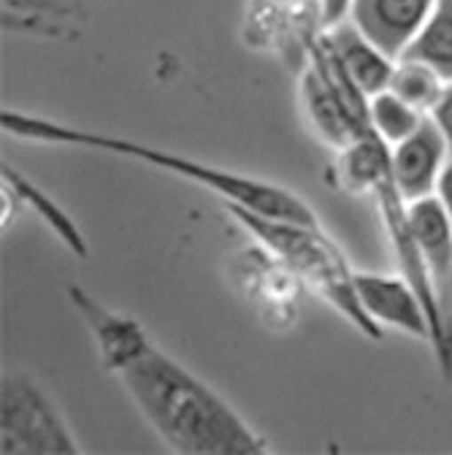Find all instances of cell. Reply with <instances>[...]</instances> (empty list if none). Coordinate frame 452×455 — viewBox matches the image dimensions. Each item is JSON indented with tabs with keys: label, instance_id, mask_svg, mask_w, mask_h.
I'll use <instances>...</instances> for the list:
<instances>
[{
	"label": "cell",
	"instance_id": "e0dca14e",
	"mask_svg": "<svg viewBox=\"0 0 452 455\" xmlns=\"http://www.w3.org/2000/svg\"><path fill=\"white\" fill-rule=\"evenodd\" d=\"M350 4H353V0H322V22L336 25V22L347 20Z\"/></svg>",
	"mask_w": 452,
	"mask_h": 455
},
{
	"label": "cell",
	"instance_id": "8fae6325",
	"mask_svg": "<svg viewBox=\"0 0 452 455\" xmlns=\"http://www.w3.org/2000/svg\"><path fill=\"white\" fill-rule=\"evenodd\" d=\"M401 57L423 60L452 82V0H433V9Z\"/></svg>",
	"mask_w": 452,
	"mask_h": 455
},
{
	"label": "cell",
	"instance_id": "7c38bea8",
	"mask_svg": "<svg viewBox=\"0 0 452 455\" xmlns=\"http://www.w3.org/2000/svg\"><path fill=\"white\" fill-rule=\"evenodd\" d=\"M4 185L9 188V193H12L17 201L33 206V209L38 212V217H41L46 225H52V231L58 234L74 252L87 255V244H84V239H82V234H79V228L74 225V220H71L58 204H54L46 193H41V190H38L33 182H28L22 174H17V171H14L12 165H4Z\"/></svg>",
	"mask_w": 452,
	"mask_h": 455
},
{
	"label": "cell",
	"instance_id": "5b68a950",
	"mask_svg": "<svg viewBox=\"0 0 452 455\" xmlns=\"http://www.w3.org/2000/svg\"><path fill=\"white\" fill-rule=\"evenodd\" d=\"M355 288L363 312L387 328H399L409 336L431 341V320L428 312L412 288V282L399 271V274H369L358 271L355 274Z\"/></svg>",
	"mask_w": 452,
	"mask_h": 455
},
{
	"label": "cell",
	"instance_id": "9c48e42d",
	"mask_svg": "<svg viewBox=\"0 0 452 455\" xmlns=\"http://www.w3.org/2000/svg\"><path fill=\"white\" fill-rule=\"evenodd\" d=\"M322 41L363 95L371 98L390 87L395 60L387 57L379 46H374L350 20L330 25Z\"/></svg>",
	"mask_w": 452,
	"mask_h": 455
},
{
	"label": "cell",
	"instance_id": "ba28073f",
	"mask_svg": "<svg viewBox=\"0 0 452 455\" xmlns=\"http://www.w3.org/2000/svg\"><path fill=\"white\" fill-rule=\"evenodd\" d=\"M68 299L74 301L76 312L92 331L95 347H98V355H100V363L106 371L120 374L152 345L139 320L106 309L100 301H95L90 293H84L79 284H71Z\"/></svg>",
	"mask_w": 452,
	"mask_h": 455
},
{
	"label": "cell",
	"instance_id": "9a60e30c",
	"mask_svg": "<svg viewBox=\"0 0 452 455\" xmlns=\"http://www.w3.org/2000/svg\"><path fill=\"white\" fill-rule=\"evenodd\" d=\"M428 117L436 123V128L441 131L447 147H449V155H452V82H447L441 98L436 100V106L431 108Z\"/></svg>",
	"mask_w": 452,
	"mask_h": 455
},
{
	"label": "cell",
	"instance_id": "52a82bcc",
	"mask_svg": "<svg viewBox=\"0 0 452 455\" xmlns=\"http://www.w3.org/2000/svg\"><path fill=\"white\" fill-rule=\"evenodd\" d=\"M447 160H449V147L428 114L415 133L390 147L393 180L407 204L436 193V182Z\"/></svg>",
	"mask_w": 452,
	"mask_h": 455
},
{
	"label": "cell",
	"instance_id": "2e32d148",
	"mask_svg": "<svg viewBox=\"0 0 452 455\" xmlns=\"http://www.w3.org/2000/svg\"><path fill=\"white\" fill-rule=\"evenodd\" d=\"M441 204V209L447 212L449 222H452V157L447 160V165L441 168L439 182H436V193H433Z\"/></svg>",
	"mask_w": 452,
	"mask_h": 455
},
{
	"label": "cell",
	"instance_id": "4fadbf2b",
	"mask_svg": "<svg viewBox=\"0 0 452 455\" xmlns=\"http://www.w3.org/2000/svg\"><path fill=\"white\" fill-rule=\"evenodd\" d=\"M444 87H447V79L436 68H431L423 60H412V57H399L387 90L395 92L401 100H407L409 106H415L417 111L431 114Z\"/></svg>",
	"mask_w": 452,
	"mask_h": 455
},
{
	"label": "cell",
	"instance_id": "6da1fadb",
	"mask_svg": "<svg viewBox=\"0 0 452 455\" xmlns=\"http://www.w3.org/2000/svg\"><path fill=\"white\" fill-rule=\"evenodd\" d=\"M117 377L149 428L174 452L263 455L271 450L211 385L155 345Z\"/></svg>",
	"mask_w": 452,
	"mask_h": 455
},
{
	"label": "cell",
	"instance_id": "30bf717a",
	"mask_svg": "<svg viewBox=\"0 0 452 455\" xmlns=\"http://www.w3.org/2000/svg\"><path fill=\"white\" fill-rule=\"evenodd\" d=\"M407 214H409V231L420 250L423 266L439 293L441 307H447L444 293L452 284V222L436 196L412 201Z\"/></svg>",
	"mask_w": 452,
	"mask_h": 455
},
{
	"label": "cell",
	"instance_id": "7a4b0ae2",
	"mask_svg": "<svg viewBox=\"0 0 452 455\" xmlns=\"http://www.w3.org/2000/svg\"><path fill=\"white\" fill-rule=\"evenodd\" d=\"M0 125H4V131L9 136L22 139V141L84 147V149H98L106 155L128 157V160H141L147 165H155L160 171H168V174L182 177L193 185H201V188L217 193L225 204L244 206V209L258 212L263 217L320 225L314 209L309 204H304L293 190L274 185V182L255 180L250 174H236V171H228V168H217V165L193 160L187 155L149 147V144L123 139L115 133H98V131L63 125V123H54V120L33 117V114H22V111H4Z\"/></svg>",
	"mask_w": 452,
	"mask_h": 455
},
{
	"label": "cell",
	"instance_id": "5bb4252c",
	"mask_svg": "<svg viewBox=\"0 0 452 455\" xmlns=\"http://www.w3.org/2000/svg\"><path fill=\"white\" fill-rule=\"evenodd\" d=\"M423 120H425L423 111H417L415 106H409L390 90H382L369 98V123L390 147L415 133Z\"/></svg>",
	"mask_w": 452,
	"mask_h": 455
},
{
	"label": "cell",
	"instance_id": "3957f363",
	"mask_svg": "<svg viewBox=\"0 0 452 455\" xmlns=\"http://www.w3.org/2000/svg\"><path fill=\"white\" fill-rule=\"evenodd\" d=\"M225 209L247 234L258 239L263 250H268L301 284L328 301L338 315H345L363 336L374 341L382 339V325L374 323L361 307L355 271L350 268L345 252L336 247L333 239L325 236L320 225L263 217L236 204H225Z\"/></svg>",
	"mask_w": 452,
	"mask_h": 455
},
{
	"label": "cell",
	"instance_id": "277c9868",
	"mask_svg": "<svg viewBox=\"0 0 452 455\" xmlns=\"http://www.w3.org/2000/svg\"><path fill=\"white\" fill-rule=\"evenodd\" d=\"M82 447L54 404L30 374L9 371L0 382V452L4 455H76Z\"/></svg>",
	"mask_w": 452,
	"mask_h": 455
},
{
	"label": "cell",
	"instance_id": "8992f818",
	"mask_svg": "<svg viewBox=\"0 0 452 455\" xmlns=\"http://www.w3.org/2000/svg\"><path fill=\"white\" fill-rule=\"evenodd\" d=\"M433 0H353L350 22L387 57L399 60L423 30Z\"/></svg>",
	"mask_w": 452,
	"mask_h": 455
}]
</instances>
